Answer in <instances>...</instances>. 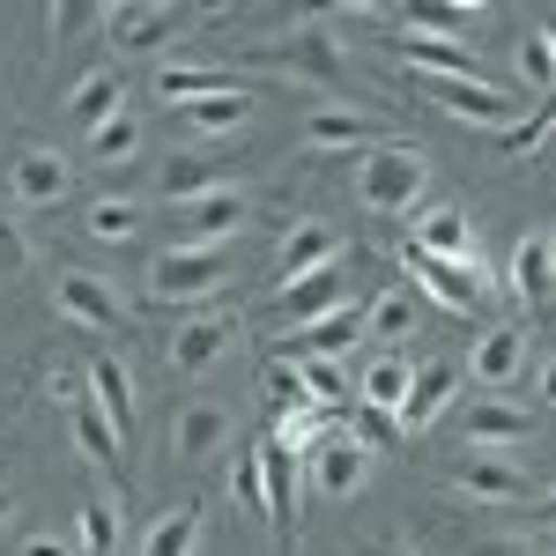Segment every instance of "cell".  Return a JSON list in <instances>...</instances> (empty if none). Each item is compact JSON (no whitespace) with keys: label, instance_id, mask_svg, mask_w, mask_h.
<instances>
[{"label":"cell","instance_id":"cell-1","mask_svg":"<svg viewBox=\"0 0 556 556\" xmlns=\"http://www.w3.org/2000/svg\"><path fill=\"white\" fill-rule=\"evenodd\" d=\"M430 193V156L416 141H379L356 156V208L393 223V215H416Z\"/></svg>","mask_w":556,"mask_h":556},{"label":"cell","instance_id":"cell-2","mask_svg":"<svg viewBox=\"0 0 556 556\" xmlns=\"http://www.w3.org/2000/svg\"><path fill=\"white\" fill-rule=\"evenodd\" d=\"M245 60H253V67H275V75H290V83H319V89H342L349 83V45L334 38V15H327V8L298 15L290 38L253 45Z\"/></svg>","mask_w":556,"mask_h":556},{"label":"cell","instance_id":"cell-3","mask_svg":"<svg viewBox=\"0 0 556 556\" xmlns=\"http://www.w3.org/2000/svg\"><path fill=\"white\" fill-rule=\"evenodd\" d=\"M230 282V245H164V253H149V267H141V290L156 304H201L215 298Z\"/></svg>","mask_w":556,"mask_h":556},{"label":"cell","instance_id":"cell-4","mask_svg":"<svg viewBox=\"0 0 556 556\" xmlns=\"http://www.w3.org/2000/svg\"><path fill=\"white\" fill-rule=\"evenodd\" d=\"M52 312L75 319L83 334H127L134 327V304L119 298V282H104L97 267H60V275H52Z\"/></svg>","mask_w":556,"mask_h":556},{"label":"cell","instance_id":"cell-5","mask_svg":"<svg viewBox=\"0 0 556 556\" xmlns=\"http://www.w3.org/2000/svg\"><path fill=\"white\" fill-rule=\"evenodd\" d=\"M67 193H75V164L52 141H23L8 156V201H15V215H52V208H67Z\"/></svg>","mask_w":556,"mask_h":556},{"label":"cell","instance_id":"cell-6","mask_svg":"<svg viewBox=\"0 0 556 556\" xmlns=\"http://www.w3.org/2000/svg\"><path fill=\"white\" fill-rule=\"evenodd\" d=\"M401 267H408V275H416V282H424L445 312H460V319H475L482 304L497 298V275H490L482 260H430V253H416V245H408V253H401Z\"/></svg>","mask_w":556,"mask_h":556},{"label":"cell","instance_id":"cell-7","mask_svg":"<svg viewBox=\"0 0 556 556\" xmlns=\"http://www.w3.org/2000/svg\"><path fill=\"white\" fill-rule=\"evenodd\" d=\"M460 386H468V364H460V356H430V364H416V379H408V401L393 408L401 438H424V430H438V416L460 401Z\"/></svg>","mask_w":556,"mask_h":556},{"label":"cell","instance_id":"cell-8","mask_svg":"<svg viewBox=\"0 0 556 556\" xmlns=\"http://www.w3.org/2000/svg\"><path fill=\"white\" fill-rule=\"evenodd\" d=\"M253 453H260V513L275 527V549L298 556V453L275 438H260Z\"/></svg>","mask_w":556,"mask_h":556},{"label":"cell","instance_id":"cell-9","mask_svg":"<svg viewBox=\"0 0 556 556\" xmlns=\"http://www.w3.org/2000/svg\"><path fill=\"white\" fill-rule=\"evenodd\" d=\"M298 134H304V149H312V156H327V149L364 156V149L393 141V134H386V119H379V112H364V104H312Z\"/></svg>","mask_w":556,"mask_h":556},{"label":"cell","instance_id":"cell-10","mask_svg":"<svg viewBox=\"0 0 556 556\" xmlns=\"http://www.w3.org/2000/svg\"><path fill=\"white\" fill-rule=\"evenodd\" d=\"M230 342H238V319H230V312H193V319L172 327L164 364H172L178 379H201V371H215V364L230 356Z\"/></svg>","mask_w":556,"mask_h":556},{"label":"cell","instance_id":"cell-11","mask_svg":"<svg viewBox=\"0 0 556 556\" xmlns=\"http://www.w3.org/2000/svg\"><path fill=\"white\" fill-rule=\"evenodd\" d=\"M172 215H178V245H230L245 230V215H253V193L230 178V186H215V193H201V201H186Z\"/></svg>","mask_w":556,"mask_h":556},{"label":"cell","instance_id":"cell-12","mask_svg":"<svg viewBox=\"0 0 556 556\" xmlns=\"http://www.w3.org/2000/svg\"><path fill=\"white\" fill-rule=\"evenodd\" d=\"M460 430H468V453H513L534 438V408H519L505 393H482V401H460Z\"/></svg>","mask_w":556,"mask_h":556},{"label":"cell","instance_id":"cell-13","mask_svg":"<svg viewBox=\"0 0 556 556\" xmlns=\"http://www.w3.org/2000/svg\"><path fill=\"white\" fill-rule=\"evenodd\" d=\"M238 438V416L223 408V401H178L172 408V460H215L223 445Z\"/></svg>","mask_w":556,"mask_h":556},{"label":"cell","instance_id":"cell-14","mask_svg":"<svg viewBox=\"0 0 556 556\" xmlns=\"http://www.w3.org/2000/svg\"><path fill=\"white\" fill-rule=\"evenodd\" d=\"M334 260H342V230L319 223V215H298V223L282 230V245H275V282L290 290V282L319 275V267H334Z\"/></svg>","mask_w":556,"mask_h":556},{"label":"cell","instance_id":"cell-15","mask_svg":"<svg viewBox=\"0 0 556 556\" xmlns=\"http://www.w3.org/2000/svg\"><path fill=\"white\" fill-rule=\"evenodd\" d=\"M97 23H104V38L119 45V52H156V45H172L178 30H186V8H164V0H127V8H104Z\"/></svg>","mask_w":556,"mask_h":556},{"label":"cell","instance_id":"cell-16","mask_svg":"<svg viewBox=\"0 0 556 556\" xmlns=\"http://www.w3.org/2000/svg\"><path fill=\"white\" fill-rule=\"evenodd\" d=\"M460 364H468V379L482 386V393H505V386L527 371V327H519V319H497V327H482V342H475Z\"/></svg>","mask_w":556,"mask_h":556},{"label":"cell","instance_id":"cell-17","mask_svg":"<svg viewBox=\"0 0 556 556\" xmlns=\"http://www.w3.org/2000/svg\"><path fill=\"white\" fill-rule=\"evenodd\" d=\"M393 52H401L424 83H490L475 45H445V38H424V30H393Z\"/></svg>","mask_w":556,"mask_h":556},{"label":"cell","instance_id":"cell-18","mask_svg":"<svg viewBox=\"0 0 556 556\" xmlns=\"http://www.w3.org/2000/svg\"><path fill=\"white\" fill-rule=\"evenodd\" d=\"M304 468H312V490H319V497L342 505V497H356V490L371 482V453L342 430V438H319V445L304 453Z\"/></svg>","mask_w":556,"mask_h":556},{"label":"cell","instance_id":"cell-19","mask_svg":"<svg viewBox=\"0 0 556 556\" xmlns=\"http://www.w3.org/2000/svg\"><path fill=\"white\" fill-rule=\"evenodd\" d=\"M416 253L430 260H482V245H475V215L460 208V201H430V208H416V238H408Z\"/></svg>","mask_w":556,"mask_h":556},{"label":"cell","instance_id":"cell-20","mask_svg":"<svg viewBox=\"0 0 556 556\" xmlns=\"http://www.w3.org/2000/svg\"><path fill=\"white\" fill-rule=\"evenodd\" d=\"M260 97L253 89H215V97H193V104H178V134L186 141H223V134L253 127Z\"/></svg>","mask_w":556,"mask_h":556},{"label":"cell","instance_id":"cell-21","mask_svg":"<svg viewBox=\"0 0 556 556\" xmlns=\"http://www.w3.org/2000/svg\"><path fill=\"white\" fill-rule=\"evenodd\" d=\"M482 0H416V8H393V30H424V38H445V45H475L482 30Z\"/></svg>","mask_w":556,"mask_h":556},{"label":"cell","instance_id":"cell-22","mask_svg":"<svg viewBox=\"0 0 556 556\" xmlns=\"http://www.w3.org/2000/svg\"><path fill=\"white\" fill-rule=\"evenodd\" d=\"M453 490L475 497V505H527V497H534V490H527V475H519L505 453H468L460 475H453Z\"/></svg>","mask_w":556,"mask_h":556},{"label":"cell","instance_id":"cell-23","mask_svg":"<svg viewBox=\"0 0 556 556\" xmlns=\"http://www.w3.org/2000/svg\"><path fill=\"white\" fill-rule=\"evenodd\" d=\"M112 112H127V83H119V67H112V60H97V67H83L75 89H67V119H75L83 134H97Z\"/></svg>","mask_w":556,"mask_h":556},{"label":"cell","instance_id":"cell-24","mask_svg":"<svg viewBox=\"0 0 556 556\" xmlns=\"http://www.w3.org/2000/svg\"><path fill=\"white\" fill-rule=\"evenodd\" d=\"M89 401L104 408V424L119 430V445H134V416H141V408H134V371L112 356V349L89 356Z\"/></svg>","mask_w":556,"mask_h":556},{"label":"cell","instance_id":"cell-25","mask_svg":"<svg viewBox=\"0 0 556 556\" xmlns=\"http://www.w3.org/2000/svg\"><path fill=\"white\" fill-rule=\"evenodd\" d=\"M356 334H364V304H334L327 319H312V327H298V334H282L275 356H282V364H298V356H342Z\"/></svg>","mask_w":556,"mask_h":556},{"label":"cell","instance_id":"cell-26","mask_svg":"<svg viewBox=\"0 0 556 556\" xmlns=\"http://www.w3.org/2000/svg\"><path fill=\"white\" fill-rule=\"evenodd\" d=\"M497 282H505L519 304H549L556 298V238H519Z\"/></svg>","mask_w":556,"mask_h":556},{"label":"cell","instance_id":"cell-27","mask_svg":"<svg viewBox=\"0 0 556 556\" xmlns=\"http://www.w3.org/2000/svg\"><path fill=\"white\" fill-rule=\"evenodd\" d=\"M408 379H416V356H401V349H379V356L364 364V379L349 386V393H356V408H379V416H393V408L408 401Z\"/></svg>","mask_w":556,"mask_h":556},{"label":"cell","instance_id":"cell-28","mask_svg":"<svg viewBox=\"0 0 556 556\" xmlns=\"http://www.w3.org/2000/svg\"><path fill=\"white\" fill-rule=\"evenodd\" d=\"M334 304H349V290H342V260H334V267H319V275H304V282H290V290H275V312H282V319H298V327L327 319Z\"/></svg>","mask_w":556,"mask_h":556},{"label":"cell","instance_id":"cell-29","mask_svg":"<svg viewBox=\"0 0 556 556\" xmlns=\"http://www.w3.org/2000/svg\"><path fill=\"white\" fill-rule=\"evenodd\" d=\"M215 186H230V172L215 156H172V164H156V201L164 208H186V201H201Z\"/></svg>","mask_w":556,"mask_h":556},{"label":"cell","instance_id":"cell-30","mask_svg":"<svg viewBox=\"0 0 556 556\" xmlns=\"http://www.w3.org/2000/svg\"><path fill=\"white\" fill-rule=\"evenodd\" d=\"M201 534H208V513L201 505H172V513L149 519L141 556H201Z\"/></svg>","mask_w":556,"mask_h":556},{"label":"cell","instance_id":"cell-31","mask_svg":"<svg viewBox=\"0 0 556 556\" xmlns=\"http://www.w3.org/2000/svg\"><path fill=\"white\" fill-rule=\"evenodd\" d=\"M67 430H75V445H83L89 460H97V468L104 475H119V460H127V445H119V430L104 424V408H97V401H67Z\"/></svg>","mask_w":556,"mask_h":556},{"label":"cell","instance_id":"cell-32","mask_svg":"<svg viewBox=\"0 0 556 556\" xmlns=\"http://www.w3.org/2000/svg\"><path fill=\"white\" fill-rule=\"evenodd\" d=\"M408 334H416V298H408V290L393 282V290H379V298L364 304V334H356V342L401 349V342H408Z\"/></svg>","mask_w":556,"mask_h":556},{"label":"cell","instance_id":"cell-33","mask_svg":"<svg viewBox=\"0 0 556 556\" xmlns=\"http://www.w3.org/2000/svg\"><path fill=\"white\" fill-rule=\"evenodd\" d=\"M149 89H156V97L178 112V104H193V97H215V89H238V83H230L223 67H201V60H164Z\"/></svg>","mask_w":556,"mask_h":556},{"label":"cell","instance_id":"cell-34","mask_svg":"<svg viewBox=\"0 0 556 556\" xmlns=\"http://www.w3.org/2000/svg\"><path fill=\"white\" fill-rule=\"evenodd\" d=\"M149 149V127H141V112H112L97 134H83V156L89 164H134Z\"/></svg>","mask_w":556,"mask_h":556},{"label":"cell","instance_id":"cell-35","mask_svg":"<svg viewBox=\"0 0 556 556\" xmlns=\"http://www.w3.org/2000/svg\"><path fill=\"white\" fill-rule=\"evenodd\" d=\"M83 230L97 245H134V230H141V201L134 193H104V201H89Z\"/></svg>","mask_w":556,"mask_h":556},{"label":"cell","instance_id":"cell-36","mask_svg":"<svg viewBox=\"0 0 556 556\" xmlns=\"http://www.w3.org/2000/svg\"><path fill=\"white\" fill-rule=\"evenodd\" d=\"M75 549L83 556H119V505H112V497H83V513H75Z\"/></svg>","mask_w":556,"mask_h":556},{"label":"cell","instance_id":"cell-37","mask_svg":"<svg viewBox=\"0 0 556 556\" xmlns=\"http://www.w3.org/2000/svg\"><path fill=\"white\" fill-rule=\"evenodd\" d=\"M513 67H519V83H527V89L556 97V52H549V38H542V23H534V30L513 45Z\"/></svg>","mask_w":556,"mask_h":556},{"label":"cell","instance_id":"cell-38","mask_svg":"<svg viewBox=\"0 0 556 556\" xmlns=\"http://www.w3.org/2000/svg\"><path fill=\"white\" fill-rule=\"evenodd\" d=\"M290 371L304 379L312 408H342V401H349V379H342V364H334V356H298Z\"/></svg>","mask_w":556,"mask_h":556},{"label":"cell","instance_id":"cell-39","mask_svg":"<svg viewBox=\"0 0 556 556\" xmlns=\"http://www.w3.org/2000/svg\"><path fill=\"white\" fill-rule=\"evenodd\" d=\"M267 408H275V416H298V408H312V393H304V379L290 371V364H282V356L267 364Z\"/></svg>","mask_w":556,"mask_h":556},{"label":"cell","instance_id":"cell-40","mask_svg":"<svg viewBox=\"0 0 556 556\" xmlns=\"http://www.w3.org/2000/svg\"><path fill=\"white\" fill-rule=\"evenodd\" d=\"M23 267H30V230H23L15 215H0V290H8Z\"/></svg>","mask_w":556,"mask_h":556},{"label":"cell","instance_id":"cell-41","mask_svg":"<svg viewBox=\"0 0 556 556\" xmlns=\"http://www.w3.org/2000/svg\"><path fill=\"white\" fill-rule=\"evenodd\" d=\"M349 438H356L364 453H379V445H401V424L379 416V408H356V416H349Z\"/></svg>","mask_w":556,"mask_h":556},{"label":"cell","instance_id":"cell-42","mask_svg":"<svg viewBox=\"0 0 556 556\" xmlns=\"http://www.w3.org/2000/svg\"><path fill=\"white\" fill-rule=\"evenodd\" d=\"M230 497H238V505H253V513H260V453H245V460L230 468Z\"/></svg>","mask_w":556,"mask_h":556},{"label":"cell","instance_id":"cell-43","mask_svg":"<svg viewBox=\"0 0 556 556\" xmlns=\"http://www.w3.org/2000/svg\"><path fill=\"white\" fill-rule=\"evenodd\" d=\"M15 556H83V549H75L67 534H23V542H15Z\"/></svg>","mask_w":556,"mask_h":556},{"label":"cell","instance_id":"cell-44","mask_svg":"<svg viewBox=\"0 0 556 556\" xmlns=\"http://www.w3.org/2000/svg\"><path fill=\"white\" fill-rule=\"evenodd\" d=\"M460 556H534L527 542H497V534H482V542H468Z\"/></svg>","mask_w":556,"mask_h":556},{"label":"cell","instance_id":"cell-45","mask_svg":"<svg viewBox=\"0 0 556 556\" xmlns=\"http://www.w3.org/2000/svg\"><path fill=\"white\" fill-rule=\"evenodd\" d=\"M356 556H424V549H408V542H356Z\"/></svg>","mask_w":556,"mask_h":556},{"label":"cell","instance_id":"cell-46","mask_svg":"<svg viewBox=\"0 0 556 556\" xmlns=\"http://www.w3.org/2000/svg\"><path fill=\"white\" fill-rule=\"evenodd\" d=\"M534 527H542V534H556V490L542 497V505H534Z\"/></svg>","mask_w":556,"mask_h":556},{"label":"cell","instance_id":"cell-47","mask_svg":"<svg viewBox=\"0 0 556 556\" xmlns=\"http://www.w3.org/2000/svg\"><path fill=\"white\" fill-rule=\"evenodd\" d=\"M534 401H556V356L542 364V393H534Z\"/></svg>","mask_w":556,"mask_h":556},{"label":"cell","instance_id":"cell-48","mask_svg":"<svg viewBox=\"0 0 556 556\" xmlns=\"http://www.w3.org/2000/svg\"><path fill=\"white\" fill-rule=\"evenodd\" d=\"M8 519H15V490L0 482V527H8Z\"/></svg>","mask_w":556,"mask_h":556},{"label":"cell","instance_id":"cell-49","mask_svg":"<svg viewBox=\"0 0 556 556\" xmlns=\"http://www.w3.org/2000/svg\"><path fill=\"white\" fill-rule=\"evenodd\" d=\"M534 23H542V38H549V52H556V15H534Z\"/></svg>","mask_w":556,"mask_h":556},{"label":"cell","instance_id":"cell-50","mask_svg":"<svg viewBox=\"0 0 556 556\" xmlns=\"http://www.w3.org/2000/svg\"><path fill=\"white\" fill-rule=\"evenodd\" d=\"M534 556H556V542H549V549H534Z\"/></svg>","mask_w":556,"mask_h":556}]
</instances>
